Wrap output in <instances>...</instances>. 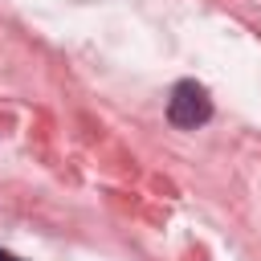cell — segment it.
Listing matches in <instances>:
<instances>
[{
    "mask_svg": "<svg viewBox=\"0 0 261 261\" xmlns=\"http://www.w3.org/2000/svg\"><path fill=\"white\" fill-rule=\"evenodd\" d=\"M0 261H20V257H12V253H4V249H0Z\"/></svg>",
    "mask_w": 261,
    "mask_h": 261,
    "instance_id": "2",
    "label": "cell"
},
{
    "mask_svg": "<svg viewBox=\"0 0 261 261\" xmlns=\"http://www.w3.org/2000/svg\"><path fill=\"white\" fill-rule=\"evenodd\" d=\"M212 118V98L200 82H175L167 98V122L179 130H196Z\"/></svg>",
    "mask_w": 261,
    "mask_h": 261,
    "instance_id": "1",
    "label": "cell"
}]
</instances>
